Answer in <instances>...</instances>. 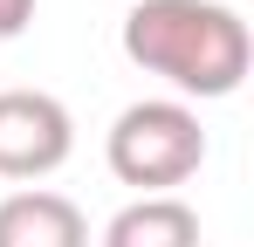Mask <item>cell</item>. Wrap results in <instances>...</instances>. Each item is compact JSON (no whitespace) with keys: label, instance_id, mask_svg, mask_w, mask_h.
<instances>
[{"label":"cell","instance_id":"3","mask_svg":"<svg viewBox=\"0 0 254 247\" xmlns=\"http://www.w3.org/2000/svg\"><path fill=\"white\" fill-rule=\"evenodd\" d=\"M76 151V117L48 89H0V179H48Z\"/></svg>","mask_w":254,"mask_h":247},{"label":"cell","instance_id":"5","mask_svg":"<svg viewBox=\"0 0 254 247\" xmlns=\"http://www.w3.org/2000/svg\"><path fill=\"white\" fill-rule=\"evenodd\" d=\"M96 247H199V213L179 192H144L110 213Z\"/></svg>","mask_w":254,"mask_h":247},{"label":"cell","instance_id":"4","mask_svg":"<svg viewBox=\"0 0 254 247\" xmlns=\"http://www.w3.org/2000/svg\"><path fill=\"white\" fill-rule=\"evenodd\" d=\"M0 247H89V220L69 192L21 185L0 199Z\"/></svg>","mask_w":254,"mask_h":247},{"label":"cell","instance_id":"6","mask_svg":"<svg viewBox=\"0 0 254 247\" xmlns=\"http://www.w3.org/2000/svg\"><path fill=\"white\" fill-rule=\"evenodd\" d=\"M28 21H35V0H0V41L28 35Z\"/></svg>","mask_w":254,"mask_h":247},{"label":"cell","instance_id":"2","mask_svg":"<svg viewBox=\"0 0 254 247\" xmlns=\"http://www.w3.org/2000/svg\"><path fill=\"white\" fill-rule=\"evenodd\" d=\"M103 158H110V172L124 185H137V199L144 192H172V185H186L206 165V124L179 96H144V103L117 110L110 137H103Z\"/></svg>","mask_w":254,"mask_h":247},{"label":"cell","instance_id":"1","mask_svg":"<svg viewBox=\"0 0 254 247\" xmlns=\"http://www.w3.org/2000/svg\"><path fill=\"white\" fill-rule=\"evenodd\" d=\"M124 55L179 89V103L234 96L254 69V35L227 0H137L124 14Z\"/></svg>","mask_w":254,"mask_h":247}]
</instances>
